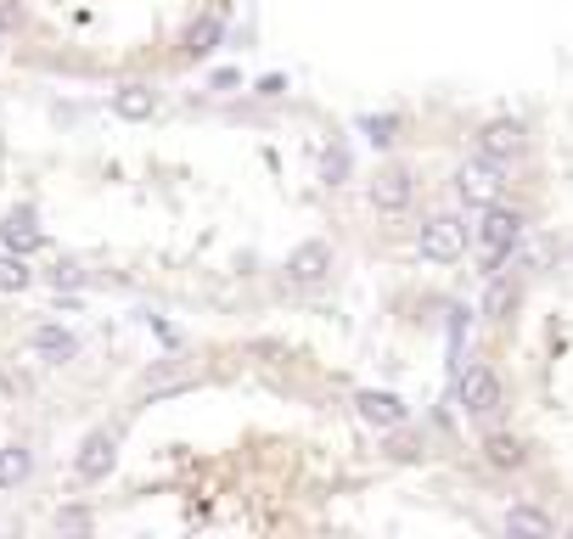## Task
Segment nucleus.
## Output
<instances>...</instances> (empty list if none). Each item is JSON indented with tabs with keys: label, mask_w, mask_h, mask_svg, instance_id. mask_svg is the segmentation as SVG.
<instances>
[{
	"label": "nucleus",
	"mask_w": 573,
	"mask_h": 539,
	"mask_svg": "<svg viewBox=\"0 0 573 539\" xmlns=\"http://www.w3.org/2000/svg\"><path fill=\"white\" fill-rule=\"evenodd\" d=\"M220 40H225V18H220V12H209V18H198V23L186 29L180 57H186V63H203V57H214V52H220Z\"/></svg>",
	"instance_id": "nucleus-9"
},
{
	"label": "nucleus",
	"mask_w": 573,
	"mask_h": 539,
	"mask_svg": "<svg viewBox=\"0 0 573 539\" xmlns=\"http://www.w3.org/2000/svg\"><path fill=\"white\" fill-rule=\"evenodd\" d=\"M484 456H490V467H501V472L529 467V445H523L517 433H490V438H484Z\"/></svg>",
	"instance_id": "nucleus-11"
},
{
	"label": "nucleus",
	"mask_w": 573,
	"mask_h": 539,
	"mask_svg": "<svg viewBox=\"0 0 573 539\" xmlns=\"http://www.w3.org/2000/svg\"><path fill=\"white\" fill-rule=\"evenodd\" d=\"M360 130H366L371 146H394V141H400V119H394V113H371Z\"/></svg>",
	"instance_id": "nucleus-17"
},
{
	"label": "nucleus",
	"mask_w": 573,
	"mask_h": 539,
	"mask_svg": "<svg viewBox=\"0 0 573 539\" xmlns=\"http://www.w3.org/2000/svg\"><path fill=\"white\" fill-rule=\"evenodd\" d=\"M416 248H422V259H434V265H456L461 254H467V225L461 220H427L422 225V236H416Z\"/></svg>",
	"instance_id": "nucleus-4"
},
{
	"label": "nucleus",
	"mask_w": 573,
	"mask_h": 539,
	"mask_svg": "<svg viewBox=\"0 0 573 539\" xmlns=\"http://www.w3.org/2000/svg\"><path fill=\"white\" fill-rule=\"evenodd\" d=\"M29 349L40 360H52V366H68V360H79V337L68 326H57V321H45V326L29 332Z\"/></svg>",
	"instance_id": "nucleus-7"
},
{
	"label": "nucleus",
	"mask_w": 573,
	"mask_h": 539,
	"mask_svg": "<svg viewBox=\"0 0 573 539\" xmlns=\"http://www.w3.org/2000/svg\"><path fill=\"white\" fill-rule=\"evenodd\" d=\"M366 198H371L377 214H405L416 203V180L405 169H377V180L366 186Z\"/></svg>",
	"instance_id": "nucleus-5"
},
{
	"label": "nucleus",
	"mask_w": 573,
	"mask_h": 539,
	"mask_svg": "<svg viewBox=\"0 0 573 539\" xmlns=\"http://www.w3.org/2000/svg\"><path fill=\"white\" fill-rule=\"evenodd\" d=\"M34 287V270L23 254H0V292H29Z\"/></svg>",
	"instance_id": "nucleus-16"
},
{
	"label": "nucleus",
	"mask_w": 573,
	"mask_h": 539,
	"mask_svg": "<svg viewBox=\"0 0 573 539\" xmlns=\"http://www.w3.org/2000/svg\"><path fill=\"white\" fill-rule=\"evenodd\" d=\"M501 405H506L501 377H495L490 366H467V371H461V411H467V416H478V422H495V416H501Z\"/></svg>",
	"instance_id": "nucleus-2"
},
{
	"label": "nucleus",
	"mask_w": 573,
	"mask_h": 539,
	"mask_svg": "<svg viewBox=\"0 0 573 539\" xmlns=\"http://www.w3.org/2000/svg\"><path fill=\"white\" fill-rule=\"evenodd\" d=\"M113 113H119L124 124H147V119L158 113V96H153L147 85H124V90H113Z\"/></svg>",
	"instance_id": "nucleus-10"
},
{
	"label": "nucleus",
	"mask_w": 573,
	"mask_h": 539,
	"mask_svg": "<svg viewBox=\"0 0 573 539\" xmlns=\"http://www.w3.org/2000/svg\"><path fill=\"white\" fill-rule=\"evenodd\" d=\"M517 146H523V130L501 119V124H490L484 135H478V158H495V164H506V158L517 153Z\"/></svg>",
	"instance_id": "nucleus-12"
},
{
	"label": "nucleus",
	"mask_w": 573,
	"mask_h": 539,
	"mask_svg": "<svg viewBox=\"0 0 573 539\" xmlns=\"http://www.w3.org/2000/svg\"><path fill=\"white\" fill-rule=\"evenodd\" d=\"M332 276V248L326 242H299L293 254H286V281L293 287H321Z\"/></svg>",
	"instance_id": "nucleus-6"
},
{
	"label": "nucleus",
	"mask_w": 573,
	"mask_h": 539,
	"mask_svg": "<svg viewBox=\"0 0 573 539\" xmlns=\"http://www.w3.org/2000/svg\"><path fill=\"white\" fill-rule=\"evenodd\" d=\"M113 467H119V433H113V427L85 433V445H79V456H74V478H79V483H102Z\"/></svg>",
	"instance_id": "nucleus-3"
},
{
	"label": "nucleus",
	"mask_w": 573,
	"mask_h": 539,
	"mask_svg": "<svg viewBox=\"0 0 573 539\" xmlns=\"http://www.w3.org/2000/svg\"><path fill=\"white\" fill-rule=\"evenodd\" d=\"M472 236H478V265H484V276H501V270H506V259L517 254V242H523V214H517V209L490 203Z\"/></svg>",
	"instance_id": "nucleus-1"
},
{
	"label": "nucleus",
	"mask_w": 573,
	"mask_h": 539,
	"mask_svg": "<svg viewBox=\"0 0 573 539\" xmlns=\"http://www.w3.org/2000/svg\"><path fill=\"white\" fill-rule=\"evenodd\" d=\"M45 281H52V287H57V292H63V287H68V292H74V287H85V281H90V276H85V265H79V259H57V265H52V270H45Z\"/></svg>",
	"instance_id": "nucleus-18"
},
{
	"label": "nucleus",
	"mask_w": 573,
	"mask_h": 539,
	"mask_svg": "<svg viewBox=\"0 0 573 539\" xmlns=\"http://www.w3.org/2000/svg\"><path fill=\"white\" fill-rule=\"evenodd\" d=\"M57 528H90V512H63Z\"/></svg>",
	"instance_id": "nucleus-22"
},
{
	"label": "nucleus",
	"mask_w": 573,
	"mask_h": 539,
	"mask_svg": "<svg viewBox=\"0 0 573 539\" xmlns=\"http://www.w3.org/2000/svg\"><path fill=\"white\" fill-rule=\"evenodd\" d=\"M349 169H355V158H349V146L338 141V146L326 153V180H332V186H344V180H349Z\"/></svg>",
	"instance_id": "nucleus-20"
},
{
	"label": "nucleus",
	"mask_w": 573,
	"mask_h": 539,
	"mask_svg": "<svg viewBox=\"0 0 573 539\" xmlns=\"http://www.w3.org/2000/svg\"><path fill=\"white\" fill-rule=\"evenodd\" d=\"M29 472H34V450L29 445H7V450H0V489L29 483Z\"/></svg>",
	"instance_id": "nucleus-14"
},
{
	"label": "nucleus",
	"mask_w": 573,
	"mask_h": 539,
	"mask_svg": "<svg viewBox=\"0 0 573 539\" xmlns=\"http://www.w3.org/2000/svg\"><path fill=\"white\" fill-rule=\"evenodd\" d=\"M0 242H7V254H40L45 248V231H40V214L34 209H12L7 225H0Z\"/></svg>",
	"instance_id": "nucleus-8"
},
{
	"label": "nucleus",
	"mask_w": 573,
	"mask_h": 539,
	"mask_svg": "<svg viewBox=\"0 0 573 539\" xmlns=\"http://www.w3.org/2000/svg\"><path fill=\"white\" fill-rule=\"evenodd\" d=\"M506 528L517 534V528H535V534H551L557 523L546 517V512H535V506H517V512H506Z\"/></svg>",
	"instance_id": "nucleus-19"
},
{
	"label": "nucleus",
	"mask_w": 573,
	"mask_h": 539,
	"mask_svg": "<svg viewBox=\"0 0 573 539\" xmlns=\"http://www.w3.org/2000/svg\"><path fill=\"white\" fill-rule=\"evenodd\" d=\"M18 29V7H12V0H0V34H12Z\"/></svg>",
	"instance_id": "nucleus-21"
},
{
	"label": "nucleus",
	"mask_w": 573,
	"mask_h": 539,
	"mask_svg": "<svg viewBox=\"0 0 573 539\" xmlns=\"http://www.w3.org/2000/svg\"><path fill=\"white\" fill-rule=\"evenodd\" d=\"M512 310H517V281H506V276H490L484 315H490V321H512Z\"/></svg>",
	"instance_id": "nucleus-15"
},
{
	"label": "nucleus",
	"mask_w": 573,
	"mask_h": 539,
	"mask_svg": "<svg viewBox=\"0 0 573 539\" xmlns=\"http://www.w3.org/2000/svg\"><path fill=\"white\" fill-rule=\"evenodd\" d=\"M355 405H360V416H366L371 427H405V422H411V411H405L394 394H360Z\"/></svg>",
	"instance_id": "nucleus-13"
}]
</instances>
